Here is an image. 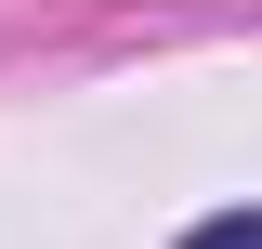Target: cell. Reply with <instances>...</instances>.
Returning a JSON list of instances; mask_svg holds the SVG:
<instances>
[{
    "mask_svg": "<svg viewBox=\"0 0 262 249\" xmlns=\"http://www.w3.org/2000/svg\"><path fill=\"white\" fill-rule=\"evenodd\" d=\"M184 249H262V210H210V223H184Z\"/></svg>",
    "mask_w": 262,
    "mask_h": 249,
    "instance_id": "6da1fadb",
    "label": "cell"
}]
</instances>
